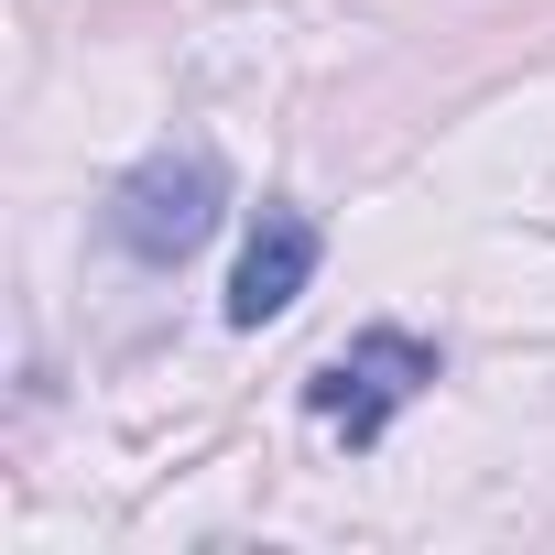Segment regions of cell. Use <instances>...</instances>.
I'll return each mask as SVG.
<instances>
[{
  "label": "cell",
  "mask_w": 555,
  "mask_h": 555,
  "mask_svg": "<svg viewBox=\"0 0 555 555\" xmlns=\"http://www.w3.org/2000/svg\"><path fill=\"white\" fill-rule=\"evenodd\" d=\"M306 284H317V218L306 207H261V229H250V250L229 272V327H272Z\"/></svg>",
  "instance_id": "3957f363"
},
{
  "label": "cell",
  "mask_w": 555,
  "mask_h": 555,
  "mask_svg": "<svg viewBox=\"0 0 555 555\" xmlns=\"http://www.w3.org/2000/svg\"><path fill=\"white\" fill-rule=\"evenodd\" d=\"M436 382V338H414V327H360L338 360H317V382H306V414L327 425V436H349V447H371L414 392Z\"/></svg>",
  "instance_id": "7a4b0ae2"
},
{
  "label": "cell",
  "mask_w": 555,
  "mask_h": 555,
  "mask_svg": "<svg viewBox=\"0 0 555 555\" xmlns=\"http://www.w3.org/2000/svg\"><path fill=\"white\" fill-rule=\"evenodd\" d=\"M218 207H229L218 153H207V142H164V153H142V164L109 185V240H120L131 261H185V250L218 229Z\"/></svg>",
  "instance_id": "6da1fadb"
}]
</instances>
